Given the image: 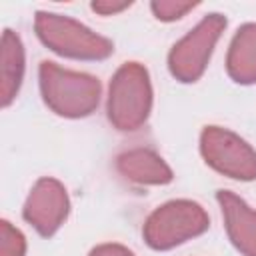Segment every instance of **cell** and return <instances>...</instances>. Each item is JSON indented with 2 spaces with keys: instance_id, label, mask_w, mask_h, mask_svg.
I'll return each instance as SVG.
<instances>
[{
  "instance_id": "obj_11",
  "label": "cell",
  "mask_w": 256,
  "mask_h": 256,
  "mask_svg": "<svg viewBox=\"0 0 256 256\" xmlns=\"http://www.w3.org/2000/svg\"><path fill=\"white\" fill-rule=\"evenodd\" d=\"M228 76L238 84L256 82V24L240 26L230 42L226 56Z\"/></svg>"
},
{
  "instance_id": "obj_5",
  "label": "cell",
  "mask_w": 256,
  "mask_h": 256,
  "mask_svg": "<svg viewBox=\"0 0 256 256\" xmlns=\"http://www.w3.org/2000/svg\"><path fill=\"white\" fill-rule=\"evenodd\" d=\"M224 28L226 18L222 14L212 12L204 16L184 38L172 46L168 54L170 74L180 82H196L204 74Z\"/></svg>"
},
{
  "instance_id": "obj_1",
  "label": "cell",
  "mask_w": 256,
  "mask_h": 256,
  "mask_svg": "<svg viewBox=\"0 0 256 256\" xmlns=\"http://www.w3.org/2000/svg\"><path fill=\"white\" fill-rule=\"evenodd\" d=\"M38 80L44 104L62 118H84L98 108L102 88L98 78L90 74L44 60L38 68Z\"/></svg>"
},
{
  "instance_id": "obj_4",
  "label": "cell",
  "mask_w": 256,
  "mask_h": 256,
  "mask_svg": "<svg viewBox=\"0 0 256 256\" xmlns=\"http://www.w3.org/2000/svg\"><path fill=\"white\" fill-rule=\"evenodd\" d=\"M210 226L206 210L192 200H170L156 210L144 222L142 234L150 248L170 250L200 234Z\"/></svg>"
},
{
  "instance_id": "obj_3",
  "label": "cell",
  "mask_w": 256,
  "mask_h": 256,
  "mask_svg": "<svg viewBox=\"0 0 256 256\" xmlns=\"http://www.w3.org/2000/svg\"><path fill=\"white\" fill-rule=\"evenodd\" d=\"M34 30L46 48L64 58L104 60L114 52V44L108 38L64 14L36 12Z\"/></svg>"
},
{
  "instance_id": "obj_12",
  "label": "cell",
  "mask_w": 256,
  "mask_h": 256,
  "mask_svg": "<svg viewBox=\"0 0 256 256\" xmlns=\"http://www.w3.org/2000/svg\"><path fill=\"white\" fill-rule=\"evenodd\" d=\"M26 238L8 220L0 222V256H24Z\"/></svg>"
},
{
  "instance_id": "obj_13",
  "label": "cell",
  "mask_w": 256,
  "mask_h": 256,
  "mask_svg": "<svg viewBox=\"0 0 256 256\" xmlns=\"http://www.w3.org/2000/svg\"><path fill=\"white\" fill-rule=\"evenodd\" d=\"M196 8L194 2H180V0H154L150 4L152 14L162 22H174L186 16Z\"/></svg>"
},
{
  "instance_id": "obj_2",
  "label": "cell",
  "mask_w": 256,
  "mask_h": 256,
  "mask_svg": "<svg viewBox=\"0 0 256 256\" xmlns=\"http://www.w3.org/2000/svg\"><path fill=\"white\" fill-rule=\"evenodd\" d=\"M152 110V84L140 62H124L108 86L106 112L110 124L120 132H134L148 120Z\"/></svg>"
},
{
  "instance_id": "obj_14",
  "label": "cell",
  "mask_w": 256,
  "mask_h": 256,
  "mask_svg": "<svg viewBox=\"0 0 256 256\" xmlns=\"http://www.w3.org/2000/svg\"><path fill=\"white\" fill-rule=\"evenodd\" d=\"M88 256H134V252L128 250V248L122 246V244L108 242V244H100V246L92 248Z\"/></svg>"
},
{
  "instance_id": "obj_9",
  "label": "cell",
  "mask_w": 256,
  "mask_h": 256,
  "mask_svg": "<svg viewBox=\"0 0 256 256\" xmlns=\"http://www.w3.org/2000/svg\"><path fill=\"white\" fill-rule=\"evenodd\" d=\"M116 168L126 180L144 186H164L174 178L172 168L166 164V160L150 148L124 150L116 158Z\"/></svg>"
},
{
  "instance_id": "obj_15",
  "label": "cell",
  "mask_w": 256,
  "mask_h": 256,
  "mask_svg": "<svg viewBox=\"0 0 256 256\" xmlns=\"http://www.w3.org/2000/svg\"><path fill=\"white\" fill-rule=\"evenodd\" d=\"M90 8L96 12V14H102V16H112V14H118L126 8H130V2H110V0H98V2H92Z\"/></svg>"
},
{
  "instance_id": "obj_7",
  "label": "cell",
  "mask_w": 256,
  "mask_h": 256,
  "mask_svg": "<svg viewBox=\"0 0 256 256\" xmlns=\"http://www.w3.org/2000/svg\"><path fill=\"white\" fill-rule=\"evenodd\" d=\"M70 212V198L62 182L44 176L30 188L22 208L24 220L42 236H52L64 224Z\"/></svg>"
},
{
  "instance_id": "obj_6",
  "label": "cell",
  "mask_w": 256,
  "mask_h": 256,
  "mask_svg": "<svg viewBox=\"0 0 256 256\" xmlns=\"http://www.w3.org/2000/svg\"><path fill=\"white\" fill-rule=\"evenodd\" d=\"M200 154L216 172L250 182L256 178V150L238 134L222 126H206L200 134Z\"/></svg>"
},
{
  "instance_id": "obj_8",
  "label": "cell",
  "mask_w": 256,
  "mask_h": 256,
  "mask_svg": "<svg viewBox=\"0 0 256 256\" xmlns=\"http://www.w3.org/2000/svg\"><path fill=\"white\" fill-rule=\"evenodd\" d=\"M216 200L234 248L244 256H256V210L228 190H218Z\"/></svg>"
},
{
  "instance_id": "obj_10",
  "label": "cell",
  "mask_w": 256,
  "mask_h": 256,
  "mask_svg": "<svg viewBox=\"0 0 256 256\" xmlns=\"http://www.w3.org/2000/svg\"><path fill=\"white\" fill-rule=\"evenodd\" d=\"M24 78V46L20 36L6 28L0 42V100L8 108L16 98Z\"/></svg>"
}]
</instances>
